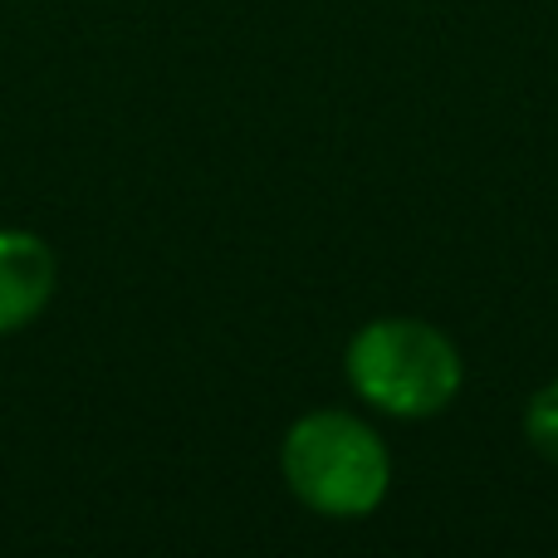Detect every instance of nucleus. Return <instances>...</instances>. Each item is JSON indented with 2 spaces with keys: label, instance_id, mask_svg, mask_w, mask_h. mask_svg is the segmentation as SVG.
<instances>
[{
  "label": "nucleus",
  "instance_id": "obj_4",
  "mask_svg": "<svg viewBox=\"0 0 558 558\" xmlns=\"http://www.w3.org/2000/svg\"><path fill=\"white\" fill-rule=\"evenodd\" d=\"M524 436L539 456H549L558 465V383H549L544 392H534L530 412H524Z\"/></svg>",
  "mask_w": 558,
  "mask_h": 558
},
{
  "label": "nucleus",
  "instance_id": "obj_1",
  "mask_svg": "<svg viewBox=\"0 0 558 558\" xmlns=\"http://www.w3.org/2000/svg\"><path fill=\"white\" fill-rule=\"evenodd\" d=\"M284 481L308 510L353 520L383 505L392 461L383 436L348 412H308L284 436Z\"/></svg>",
  "mask_w": 558,
  "mask_h": 558
},
{
  "label": "nucleus",
  "instance_id": "obj_2",
  "mask_svg": "<svg viewBox=\"0 0 558 558\" xmlns=\"http://www.w3.org/2000/svg\"><path fill=\"white\" fill-rule=\"evenodd\" d=\"M348 383L392 416H436L461 392V353L422 318H377L348 343Z\"/></svg>",
  "mask_w": 558,
  "mask_h": 558
},
{
  "label": "nucleus",
  "instance_id": "obj_3",
  "mask_svg": "<svg viewBox=\"0 0 558 558\" xmlns=\"http://www.w3.org/2000/svg\"><path fill=\"white\" fill-rule=\"evenodd\" d=\"M54 294V255L29 231H0V338L29 328Z\"/></svg>",
  "mask_w": 558,
  "mask_h": 558
}]
</instances>
